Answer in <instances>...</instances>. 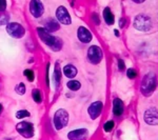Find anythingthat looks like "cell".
I'll return each instance as SVG.
<instances>
[{
    "label": "cell",
    "mask_w": 158,
    "mask_h": 140,
    "mask_svg": "<svg viewBox=\"0 0 158 140\" xmlns=\"http://www.w3.org/2000/svg\"><path fill=\"white\" fill-rule=\"evenodd\" d=\"M37 33H38V36H39L40 40H41L44 44H47L48 47H50L54 52H58V51L62 47V41H61V39L53 36L51 33L47 32L43 27H38Z\"/></svg>",
    "instance_id": "6da1fadb"
},
{
    "label": "cell",
    "mask_w": 158,
    "mask_h": 140,
    "mask_svg": "<svg viewBox=\"0 0 158 140\" xmlns=\"http://www.w3.org/2000/svg\"><path fill=\"white\" fill-rule=\"evenodd\" d=\"M156 86H157L156 76H155L154 73L150 72L142 78L140 91H141L142 95L149 97V96H151L152 94L154 93V91L156 90Z\"/></svg>",
    "instance_id": "7a4b0ae2"
},
{
    "label": "cell",
    "mask_w": 158,
    "mask_h": 140,
    "mask_svg": "<svg viewBox=\"0 0 158 140\" xmlns=\"http://www.w3.org/2000/svg\"><path fill=\"white\" fill-rule=\"evenodd\" d=\"M133 27L140 32H149L153 27V21L151 17L144 14L137 15L134 18Z\"/></svg>",
    "instance_id": "3957f363"
},
{
    "label": "cell",
    "mask_w": 158,
    "mask_h": 140,
    "mask_svg": "<svg viewBox=\"0 0 158 140\" xmlns=\"http://www.w3.org/2000/svg\"><path fill=\"white\" fill-rule=\"evenodd\" d=\"M69 123V114L63 109H60L54 115V126L57 130H62Z\"/></svg>",
    "instance_id": "277c9868"
},
{
    "label": "cell",
    "mask_w": 158,
    "mask_h": 140,
    "mask_svg": "<svg viewBox=\"0 0 158 140\" xmlns=\"http://www.w3.org/2000/svg\"><path fill=\"white\" fill-rule=\"evenodd\" d=\"M16 130L24 138H32L34 136V132H35L34 126L31 122H27V121L20 122V123L16 126Z\"/></svg>",
    "instance_id": "5b68a950"
},
{
    "label": "cell",
    "mask_w": 158,
    "mask_h": 140,
    "mask_svg": "<svg viewBox=\"0 0 158 140\" xmlns=\"http://www.w3.org/2000/svg\"><path fill=\"white\" fill-rule=\"evenodd\" d=\"M6 32L13 38H22L25 34V30L21 24L16 23V22H11L6 25Z\"/></svg>",
    "instance_id": "8992f818"
},
{
    "label": "cell",
    "mask_w": 158,
    "mask_h": 140,
    "mask_svg": "<svg viewBox=\"0 0 158 140\" xmlns=\"http://www.w3.org/2000/svg\"><path fill=\"white\" fill-rule=\"evenodd\" d=\"M88 59L92 64H98L102 60V51L97 45H92L88 50Z\"/></svg>",
    "instance_id": "52a82bcc"
},
{
    "label": "cell",
    "mask_w": 158,
    "mask_h": 140,
    "mask_svg": "<svg viewBox=\"0 0 158 140\" xmlns=\"http://www.w3.org/2000/svg\"><path fill=\"white\" fill-rule=\"evenodd\" d=\"M143 119L149 126H158V109L150 108L144 112Z\"/></svg>",
    "instance_id": "ba28073f"
},
{
    "label": "cell",
    "mask_w": 158,
    "mask_h": 140,
    "mask_svg": "<svg viewBox=\"0 0 158 140\" xmlns=\"http://www.w3.org/2000/svg\"><path fill=\"white\" fill-rule=\"evenodd\" d=\"M56 17H57L58 21L62 24H71L72 19H71L70 13L68 12V10L64 6H58L56 10Z\"/></svg>",
    "instance_id": "9c48e42d"
},
{
    "label": "cell",
    "mask_w": 158,
    "mask_h": 140,
    "mask_svg": "<svg viewBox=\"0 0 158 140\" xmlns=\"http://www.w3.org/2000/svg\"><path fill=\"white\" fill-rule=\"evenodd\" d=\"M30 12L35 18H39L44 13V6H43L42 2L38 1V0H32L30 2Z\"/></svg>",
    "instance_id": "30bf717a"
},
{
    "label": "cell",
    "mask_w": 158,
    "mask_h": 140,
    "mask_svg": "<svg viewBox=\"0 0 158 140\" xmlns=\"http://www.w3.org/2000/svg\"><path fill=\"white\" fill-rule=\"evenodd\" d=\"M102 109H103V103L101 101H95V102L91 103V105L89 106L88 113L92 119H96L97 117L100 116Z\"/></svg>",
    "instance_id": "8fae6325"
},
{
    "label": "cell",
    "mask_w": 158,
    "mask_h": 140,
    "mask_svg": "<svg viewBox=\"0 0 158 140\" xmlns=\"http://www.w3.org/2000/svg\"><path fill=\"white\" fill-rule=\"evenodd\" d=\"M89 136V131L86 129H79L71 131L68 134V138L70 140H85Z\"/></svg>",
    "instance_id": "7c38bea8"
},
{
    "label": "cell",
    "mask_w": 158,
    "mask_h": 140,
    "mask_svg": "<svg viewBox=\"0 0 158 140\" xmlns=\"http://www.w3.org/2000/svg\"><path fill=\"white\" fill-rule=\"evenodd\" d=\"M77 36L78 39L80 40L82 43H89L92 41V34L86 27H79V29L77 31Z\"/></svg>",
    "instance_id": "4fadbf2b"
},
{
    "label": "cell",
    "mask_w": 158,
    "mask_h": 140,
    "mask_svg": "<svg viewBox=\"0 0 158 140\" xmlns=\"http://www.w3.org/2000/svg\"><path fill=\"white\" fill-rule=\"evenodd\" d=\"M43 25H44V29L47 32L49 33H53V32H56L58 29H59V24H58V22L56 21L55 19L53 18H48L45 19L44 21H43Z\"/></svg>",
    "instance_id": "5bb4252c"
},
{
    "label": "cell",
    "mask_w": 158,
    "mask_h": 140,
    "mask_svg": "<svg viewBox=\"0 0 158 140\" xmlns=\"http://www.w3.org/2000/svg\"><path fill=\"white\" fill-rule=\"evenodd\" d=\"M123 111H124V105H123V102L120 100L119 98H116L114 99L113 101V113L114 115L119 117L123 114Z\"/></svg>",
    "instance_id": "9a60e30c"
},
{
    "label": "cell",
    "mask_w": 158,
    "mask_h": 140,
    "mask_svg": "<svg viewBox=\"0 0 158 140\" xmlns=\"http://www.w3.org/2000/svg\"><path fill=\"white\" fill-rule=\"evenodd\" d=\"M63 74L68 78H74L77 75V68L72 64H67L63 68Z\"/></svg>",
    "instance_id": "2e32d148"
},
{
    "label": "cell",
    "mask_w": 158,
    "mask_h": 140,
    "mask_svg": "<svg viewBox=\"0 0 158 140\" xmlns=\"http://www.w3.org/2000/svg\"><path fill=\"white\" fill-rule=\"evenodd\" d=\"M103 19H104V21H106V23L109 25L114 24V22H115V17H114L113 13H112V11L109 9V7H106V9H104Z\"/></svg>",
    "instance_id": "e0dca14e"
},
{
    "label": "cell",
    "mask_w": 158,
    "mask_h": 140,
    "mask_svg": "<svg viewBox=\"0 0 158 140\" xmlns=\"http://www.w3.org/2000/svg\"><path fill=\"white\" fill-rule=\"evenodd\" d=\"M68 88L70 89L71 91H78L79 89L81 88V83L79 82V81L77 80H71L69 81V82L67 83Z\"/></svg>",
    "instance_id": "ac0fdd59"
},
{
    "label": "cell",
    "mask_w": 158,
    "mask_h": 140,
    "mask_svg": "<svg viewBox=\"0 0 158 140\" xmlns=\"http://www.w3.org/2000/svg\"><path fill=\"white\" fill-rule=\"evenodd\" d=\"M32 97L34 99V101H36L37 103L41 102V93L38 89H35V90L32 91Z\"/></svg>",
    "instance_id": "d6986e66"
},
{
    "label": "cell",
    "mask_w": 158,
    "mask_h": 140,
    "mask_svg": "<svg viewBox=\"0 0 158 140\" xmlns=\"http://www.w3.org/2000/svg\"><path fill=\"white\" fill-rule=\"evenodd\" d=\"M25 91H27V88H25V84L23 82H20L19 84L15 88V92H16L18 95H23V94H25Z\"/></svg>",
    "instance_id": "ffe728a7"
},
{
    "label": "cell",
    "mask_w": 158,
    "mask_h": 140,
    "mask_svg": "<svg viewBox=\"0 0 158 140\" xmlns=\"http://www.w3.org/2000/svg\"><path fill=\"white\" fill-rule=\"evenodd\" d=\"M114 126H115V122H114L113 120H109V121H106V123H104L103 130L109 133V132H111L112 130L114 129Z\"/></svg>",
    "instance_id": "44dd1931"
},
{
    "label": "cell",
    "mask_w": 158,
    "mask_h": 140,
    "mask_svg": "<svg viewBox=\"0 0 158 140\" xmlns=\"http://www.w3.org/2000/svg\"><path fill=\"white\" fill-rule=\"evenodd\" d=\"M23 75L27 78V80H29L30 82L34 81L35 76H34V72H33L32 70H24L23 71Z\"/></svg>",
    "instance_id": "7402d4cb"
},
{
    "label": "cell",
    "mask_w": 158,
    "mask_h": 140,
    "mask_svg": "<svg viewBox=\"0 0 158 140\" xmlns=\"http://www.w3.org/2000/svg\"><path fill=\"white\" fill-rule=\"evenodd\" d=\"M15 116H16V118H18V119H22V118H25V117H30L31 114L27 111L23 110V111H18Z\"/></svg>",
    "instance_id": "603a6c76"
},
{
    "label": "cell",
    "mask_w": 158,
    "mask_h": 140,
    "mask_svg": "<svg viewBox=\"0 0 158 140\" xmlns=\"http://www.w3.org/2000/svg\"><path fill=\"white\" fill-rule=\"evenodd\" d=\"M10 17L6 14H0V25H7L9 24Z\"/></svg>",
    "instance_id": "cb8c5ba5"
},
{
    "label": "cell",
    "mask_w": 158,
    "mask_h": 140,
    "mask_svg": "<svg viewBox=\"0 0 158 140\" xmlns=\"http://www.w3.org/2000/svg\"><path fill=\"white\" fill-rule=\"evenodd\" d=\"M54 79H55L56 85L59 84V82H60V71L58 70L57 68H55V72H54Z\"/></svg>",
    "instance_id": "d4e9b609"
},
{
    "label": "cell",
    "mask_w": 158,
    "mask_h": 140,
    "mask_svg": "<svg viewBox=\"0 0 158 140\" xmlns=\"http://www.w3.org/2000/svg\"><path fill=\"white\" fill-rule=\"evenodd\" d=\"M127 75H128V77L130 78V79H134V78H136L137 73L134 68H129V70L127 71Z\"/></svg>",
    "instance_id": "484cf974"
},
{
    "label": "cell",
    "mask_w": 158,
    "mask_h": 140,
    "mask_svg": "<svg viewBox=\"0 0 158 140\" xmlns=\"http://www.w3.org/2000/svg\"><path fill=\"white\" fill-rule=\"evenodd\" d=\"M6 9V1L0 0V12H4Z\"/></svg>",
    "instance_id": "4316f807"
},
{
    "label": "cell",
    "mask_w": 158,
    "mask_h": 140,
    "mask_svg": "<svg viewBox=\"0 0 158 140\" xmlns=\"http://www.w3.org/2000/svg\"><path fill=\"white\" fill-rule=\"evenodd\" d=\"M117 63H118V68L120 71H123L124 68H126V65H124V62L122 59H118V61H117Z\"/></svg>",
    "instance_id": "83f0119b"
},
{
    "label": "cell",
    "mask_w": 158,
    "mask_h": 140,
    "mask_svg": "<svg viewBox=\"0 0 158 140\" xmlns=\"http://www.w3.org/2000/svg\"><path fill=\"white\" fill-rule=\"evenodd\" d=\"M49 68H50V63L48 64V68H47V85L50 86V77H49Z\"/></svg>",
    "instance_id": "f1b7e54d"
},
{
    "label": "cell",
    "mask_w": 158,
    "mask_h": 140,
    "mask_svg": "<svg viewBox=\"0 0 158 140\" xmlns=\"http://www.w3.org/2000/svg\"><path fill=\"white\" fill-rule=\"evenodd\" d=\"M92 18L95 20L96 24H97V25L99 24V17H98V15H97V14H93V15H92Z\"/></svg>",
    "instance_id": "f546056e"
},
{
    "label": "cell",
    "mask_w": 158,
    "mask_h": 140,
    "mask_svg": "<svg viewBox=\"0 0 158 140\" xmlns=\"http://www.w3.org/2000/svg\"><path fill=\"white\" fill-rule=\"evenodd\" d=\"M124 27V19H121L120 20V27Z\"/></svg>",
    "instance_id": "4dcf8cb0"
},
{
    "label": "cell",
    "mask_w": 158,
    "mask_h": 140,
    "mask_svg": "<svg viewBox=\"0 0 158 140\" xmlns=\"http://www.w3.org/2000/svg\"><path fill=\"white\" fill-rule=\"evenodd\" d=\"M114 33H115V35H116V36H119V32H118V31H117V30L114 31Z\"/></svg>",
    "instance_id": "1f68e13d"
},
{
    "label": "cell",
    "mask_w": 158,
    "mask_h": 140,
    "mask_svg": "<svg viewBox=\"0 0 158 140\" xmlns=\"http://www.w3.org/2000/svg\"><path fill=\"white\" fill-rule=\"evenodd\" d=\"M2 110H3V108H2V105H1V104H0V114L2 113Z\"/></svg>",
    "instance_id": "d6a6232c"
}]
</instances>
